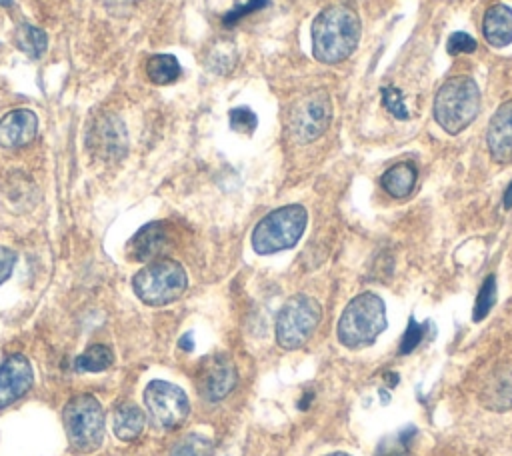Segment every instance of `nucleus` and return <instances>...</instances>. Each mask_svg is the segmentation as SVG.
<instances>
[{"instance_id": "obj_27", "label": "nucleus", "mask_w": 512, "mask_h": 456, "mask_svg": "<svg viewBox=\"0 0 512 456\" xmlns=\"http://www.w3.org/2000/svg\"><path fill=\"white\" fill-rule=\"evenodd\" d=\"M424 334H426V326H424V324H418L416 318L410 316L408 326H406V330H404V336H402V340H400L398 352H400V354L412 352V350L422 342Z\"/></svg>"}, {"instance_id": "obj_17", "label": "nucleus", "mask_w": 512, "mask_h": 456, "mask_svg": "<svg viewBox=\"0 0 512 456\" xmlns=\"http://www.w3.org/2000/svg\"><path fill=\"white\" fill-rule=\"evenodd\" d=\"M482 34L494 48H504L512 42V8L494 4L486 10L482 20Z\"/></svg>"}, {"instance_id": "obj_1", "label": "nucleus", "mask_w": 512, "mask_h": 456, "mask_svg": "<svg viewBox=\"0 0 512 456\" xmlns=\"http://www.w3.org/2000/svg\"><path fill=\"white\" fill-rule=\"evenodd\" d=\"M362 24L358 14L342 4L324 8L312 22V54L322 64L346 60L360 42Z\"/></svg>"}, {"instance_id": "obj_24", "label": "nucleus", "mask_w": 512, "mask_h": 456, "mask_svg": "<svg viewBox=\"0 0 512 456\" xmlns=\"http://www.w3.org/2000/svg\"><path fill=\"white\" fill-rule=\"evenodd\" d=\"M212 442L202 434H188L170 452V456H210Z\"/></svg>"}, {"instance_id": "obj_5", "label": "nucleus", "mask_w": 512, "mask_h": 456, "mask_svg": "<svg viewBox=\"0 0 512 456\" xmlns=\"http://www.w3.org/2000/svg\"><path fill=\"white\" fill-rule=\"evenodd\" d=\"M68 442L78 454H92L104 440V408L92 394L70 398L62 412Z\"/></svg>"}, {"instance_id": "obj_31", "label": "nucleus", "mask_w": 512, "mask_h": 456, "mask_svg": "<svg viewBox=\"0 0 512 456\" xmlns=\"http://www.w3.org/2000/svg\"><path fill=\"white\" fill-rule=\"evenodd\" d=\"M14 264H16V252L6 246H0V284L10 278Z\"/></svg>"}, {"instance_id": "obj_28", "label": "nucleus", "mask_w": 512, "mask_h": 456, "mask_svg": "<svg viewBox=\"0 0 512 456\" xmlns=\"http://www.w3.org/2000/svg\"><path fill=\"white\" fill-rule=\"evenodd\" d=\"M416 430L414 428H404L392 442L390 446L384 442L378 450V456H406V448H408V442H410V436L414 434Z\"/></svg>"}, {"instance_id": "obj_26", "label": "nucleus", "mask_w": 512, "mask_h": 456, "mask_svg": "<svg viewBox=\"0 0 512 456\" xmlns=\"http://www.w3.org/2000/svg\"><path fill=\"white\" fill-rule=\"evenodd\" d=\"M380 92H382V104L394 118H398V120L410 118V112L404 104V94L396 86H384Z\"/></svg>"}, {"instance_id": "obj_34", "label": "nucleus", "mask_w": 512, "mask_h": 456, "mask_svg": "<svg viewBox=\"0 0 512 456\" xmlns=\"http://www.w3.org/2000/svg\"><path fill=\"white\" fill-rule=\"evenodd\" d=\"M326 456H350V454H346V452H332V454H326Z\"/></svg>"}, {"instance_id": "obj_33", "label": "nucleus", "mask_w": 512, "mask_h": 456, "mask_svg": "<svg viewBox=\"0 0 512 456\" xmlns=\"http://www.w3.org/2000/svg\"><path fill=\"white\" fill-rule=\"evenodd\" d=\"M190 338H192V334H186V336L180 340V346H182L184 350H190V348H192V344H190Z\"/></svg>"}, {"instance_id": "obj_3", "label": "nucleus", "mask_w": 512, "mask_h": 456, "mask_svg": "<svg viewBox=\"0 0 512 456\" xmlns=\"http://www.w3.org/2000/svg\"><path fill=\"white\" fill-rule=\"evenodd\" d=\"M480 110V90L472 76L448 78L434 96V120L448 134L466 130Z\"/></svg>"}, {"instance_id": "obj_9", "label": "nucleus", "mask_w": 512, "mask_h": 456, "mask_svg": "<svg viewBox=\"0 0 512 456\" xmlns=\"http://www.w3.org/2000/svg\"><path fill=\"white\" fill-rule=\"evenodd\" d=\"M144 408L156 426L172 430L186 420L190 402L180 386L166 380H152L144 388Z\"/></svg>"}, {"instance_id": "obj_4", "label": "nucleus", "mask_w": 512, "mask_h": 456, "mask_svg": "<svg viewBox=\"0 0 512 456\" xmlns=\"http://www.w3.org/2000/svg\"><path fill=\"white\" fill-rule=\"evenodd\" d=\"M308 224V212L300 204H286L268 212L252 230L256 254H276L294 248Z\"/></svg>"}, {"instance_id": "obj_35", "label": "nucleus", "mask_w": 512, "mask_h": 456, "mask_svg": "<svg viewBox=\"0 0 512 456\" xmlns=\"http://www.w3.org/2000/svg\"><path fill=\"white\" fill-rule=\"evenodd\" d=\"M0 6H12V0H0Z\"/></svg>"}, {"instance_id": "obj_8", "label": "nucleus", "mask_w": 512, "mask_h": 456, "mask_svg": "<svg viewBox=\"0 0 512 456\" xmlns=\"http://www.w3.org/2000/svg\"><path fill=\"white\" fill-rule=\"evenodd\" d=\"M332 120V100L326 90L302 94L288 110V132L298 144L320 138Z\"/></svg>"}, {"instance_id": "obj_30", "label": "nucleus", "mask_w": 512, "mask_h": 456, "mask_svg": "<svg viewBox=\"0 0 512 456\" xmlns=\"http://www.w3.org/2000/svg\"><path fill=\"white\" fill-rule=\"evenodd\" d=\"M266 4H268V0H248L246 4H242V6L234 8V10H230V12L224 16V24L230 26V24L238 22L240 18H244L246 14H252V12H256V10H260V8H264Z\"/></svg>"}, {"instance_id": "obj_22", "label": "nucleus", "mask_w": 512, "mask_h": 456, "mask_svg": "<svg viewBox=\"0 0 512 456\" xmlns=\"http://www.w3.org/2000/svg\"><path fill=\"white\" fill-rule=\"evenodd\" d=\"M112 362H114V352L110 346L92 344L74 360V370L76 372H102V370L110 368Z\"/></svg>"}, {"instance_id": "obj_7", "label": "nucleus", "mask_w": 512, "mask_h": 456, "mask_svg": "<svg viewBox=\"0 0 512 456\" xmlns=\"http://www.w3.org/2000/svg\"><path fill=\"white\" fill-rule=\"evenodd\" d=\"M322 308L308 294H296L284 302L276 316V342L284 350H294L306 344L320 324Z\"/></svg>"}, {"instance_id": "obj_32", "label": "nucleus", "mask_w": 512, "mask_h": 456, "mask_svg": "<svg viewBox=\"0 0 512 456\" xmlns=\"http://www.w3.org/2000/svg\"><path fill=\"white\" fill-rule=\"evenodd\" d=\"M502 206L504 208H512V182L506 186L504 196H502Z\"/></svg>"}, {"instance_id": "obj_21", "label": "nucleus", "mask_w": 512, "mask_h": 456, "mask_svg": "<svg viewBox=\"0 0 512 456\" xmlns=\"http://www.w3.org/2000/svg\"><path fill=\"white\" fill-rule=\"evenodd\" d=\"M146 76L158 86L172 84L180 76V64L172 54H156L146 62Z\"/></svg>"}, {"instance_id": "obj_6", "label": "nucleus", "mask_w": 512, "mask_h": 456, "mask_svg": "<svg viewBox=\"0 0 512 456\" xmlns=\"http://www.w3.org/2000/svg\"><path fill=\"white\" fill-rule=\"evenodd\" d=\"M188 286L186 270L180 262L158 258L136 272L132 288L148 306H164L178 300Z\"/></svg>"}, {"instance_id": "obj_18", "label": "nucleus", "mask_w": 512, "mask_h": 456, "mask_svg": "<svg viewBox=\"0 0 512 456\" xmlns=\"http://www.w3.org/2000/svg\"><path fill=\"white\" fill-rule=\"evenodd\" d=\"M144 424H146V416L142 408H138L132 402H122L112 412V430L116 438L124 442L138 438L144 430Z\"/></svg>"}, {"instance_id": "obj_13", "label": "nucleus", "mask_w": 512, "mask_h": 456, "mask_svg": "<svg viewBox=\"0 0 512 456\" xmlns=\"http://www.w3.org/2000/svg\"><path fill=\"white\" fill-rule=\"evenodd\" d=\"M234 386H236V370H234V364L226 356L208 358L200 366L198 388L206 400L218 402V400L226 398Z\"/></svg>"}, {"instance_id": "obj_12", "label": "nucleus", "mask_w": 512, "mask_h": 456, "mask_svg": "<svg viewBox=\"0 0 512 456\" xmlns=\"http://www.w3.org/2000/svg\"><path fill=\"white\" fill-rule=\"evenodd\" d=\"M170 246H172V238H170L168 226L164 222H150L130 238L126 246V254L134 262H152V260L164 258Z\"/></svg>"}, {"instance_id": "obj_20", "label": "nucleus", "mask_w": 512, "mask_h": 456, "mask_svg": "<svg viewBox=\"0 0 512 456\" xmlns=\"http://www.w3.org/2000/svg\"><path fill=\"white\" fill-rule=\"evenodd\" d=\"M14 44L28 58H40L48 46V36L44 30L32 24H20L14 30Z\"/></svg>"}, {"instance_id": "obj_25", "label": "nucleus", "mask_w": 512, "mask_h": 456, "mask_svg": "<svg viewBox=\"0 0 512 456\" xmlns=\"http://www.w3.org/2000/svg\"><path fill=\"white\" fill-rule=\"evenodd\" d=\"M228 120H230V128L240 134H252L258 126V118L248 106L232 108L228 114Z\"/></svg>"}, {"instance_id": "obj_29", "label": "nucleus", "mask_w": 512, "mask_h": 456, "mask_svg": "<svg viewBox=\"0 0 512 456\" xmlns=\"http://www.w3.org/2000/svg\"><path fill=\"white\" fill-rule=\"evenodd\" d=\"M446 48L452 56L454 54H470L476 50V40L466 32H454V34H450Z\"/></svg>"}, {"instance_id": "obj_23", "label": "nucleus", "mask_w": 512, "mask_h": 456, "mask_svg": "<svg viewBox=\"0 0 512 456\" xmlns=\"http://www.w3.org/2000/svg\"><path fill=\"white\" fill-rule=\"evenodd\" d=\"M496 302V278L490 274L488 278H484L480 290H478V296H476V304H474V310H472V320L474 322H480L488 316V312L492 310Z\"/></svg>"}, {"instance_id": "obj_11", "label": "nucleus", "mask_w": 512, "mask_h": 456, "mask_svg": "<svg viewBox=\"0 0 512 456\" xmlns=\"http://www.w3.org/2000/svg\"><path fill=\"white\" fill-rule=\"evenodd\" d=\"M34 384V370L26 356L12 354L0 364V408L22 398Z\"/></svg>"}, {"instance_id": "obj_16", "label": "nucleus", "mask_w": 512, "mask_h": 456, "mask_svg": "<svg viewBox=\"0 0 512 456\" xmlns=\"http://www.w3.org/2000/svg\"><path fill=\"white\" fill-rule=\"evenodd\" d=\"M480 402L494 412L512 410V364L496 368L480 388Z\"/></svg>"}, {"instance_id": "obj_2", "label": "nucleus", "mask_w": 512, "mask_h": 456, "mask_svg": "<svg viewBox=\"0 0 512 456\" xmlns=\"http://www.w3.org/2000/svg\"><path fill=\"white\" fill-rule=\"evenodd\" d=\"M386 330V306L374 292L354 296L342 310L336 326L338 342L350 350L370 346Z\"/></svg>"}, {"instance_id": "obj_14", "label": "nucleus", "mask_w": 512, "mask_h": 456, "mask_svg": "<svg viewBox=\"0 0 512 456\" xmlns=\"http://www.w3.org/2000/svg\"><path fill=\"white\" fill-rule=\"evenodd\" d=\"M486 146L494 162H512V100L498 106L486 130Z\"/></svg>"}, {"instance_id": "obj_10", "label": "nucleus", "mask_w": 512, "mask_h": 456, "mask_svg": "<svg viewBox=\"0 0 512 456\" xmlns=\"http://www.w3.org/2000/svg\"><path fill=\"white\" fill-rule=\"evenodd\" d=\"M86 148L98 160H120L128 150V134L124 122L114 114L96 116L86 134Z\"/></svg>"}, {"instance_id": "obj_15", "label": "nucleus", "mask_w": 512, "mask_h": 456, "mask_svg": "<svg viewBox=\"0 0 512 456\" xmlns=\"http://www.w3.org/2000/svg\"><path fill=\"white\" fill-rule=\"evenodd\" d=\"M38 130V118L28 108L10 110L0 118V146L22 148L30 144Z\"/></svg>"}, {"instance_id": "obj_19", "label": "nucleus", "mask_w": 512, "mask_h": 456, "mask_svg": "<svg viewBox=\"0 0 512 456\" xmlns=\"http://www.w3.org/2000/svg\"><path fill=\"white\" fill-rule=\"evenodd\" d=\"M416 178L418 170L412 162H398L382 174L380 184L392 198H406L414 190Z\"/></svg>"}]
</instances>
